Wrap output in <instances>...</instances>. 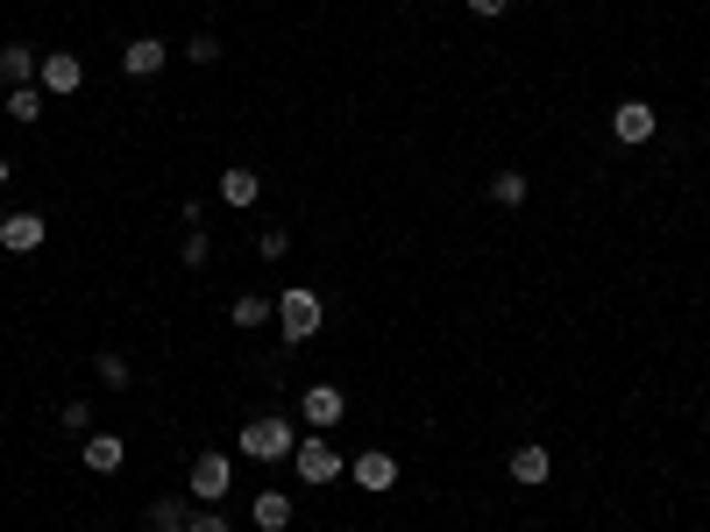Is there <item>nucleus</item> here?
Masks as SVG:
<instances>
[{
    "instance_id": "9b49d317",
    "label": "nucleus",
    "mask_w": 710,
    "mask_h": 532,
    "mask_svg": "<svg viewBox=\"0 0 710 532\" xmlns=\"http://www.w3.org/2000/svg\"><path fill=\"white\" fill-rule=\"evenodd\" d=\"M36 50H29V43H0V85H8V93H14V85H36Z\"/></svg>"
},
{
    "instance_id": "412c9836",
    "label": "nucleus",
    "mask_w": 710,
    "mask_h": 532,
    "mask_svg": "<svg viewBox=\"0 0 710 532\" xmlns=\"http://www.w3.org/2000/svg\"><path fill=\"white\" fill-rule=\"evenodd\" d=\"M207 255H213L207 228H185V270H207Z\"/></svg>"
},
{
    "instance_id": "f03ea898",
    "label": "nucleus",
    "mask_w": 710,
    "mask_h": 532,
    "mask_svg": "<svg viewBox=\"0 0 710 532\" xmlns=\"http://www.w3.org/2000/svg\"><path fill=\"white\" fill-rule=\"evenodd\" d=\"M278 320H284V341H292V348H299V341H313L320 334V291H306V284H292V291H284V299H278Z\"/></svg>"
},
{
    "instance_id": "39448f33",
    "label": "nucleus",
    "mask_w": 710,
    "mask_h": 532,
    "mask_svg": "<svg viewBox=\"0 0 710 532\" xmlns=\"http://www.w3.org/2000/svg\"><path fill=\"white\" fill-rule=\"evenodd\" d=\"M36 85L50 100H64V93H79V85H86V64L72 58V50H50V58L36 64Z\"/></svg>"
},
{
    "instance_id": "393cba45",
    "label": "nucleus",
    "mask_w": 710,
    "mask_h": 532,
    "mask_svg": "<svg viewBox=\"0 0 710 532\" xmlns=\"http://www.w3.org/2000/svg\"><path fill=\"white\" fill-rule=\"evenodd\" d=\"M257 249H263V263H278V255L292 249V242H284V228H263V234H257Z\"/></svg>"
},
{
    "instance_id": "a211bd4d",
    "label": "nucleus",
    "mask_w": 710,
    "mask_h": 532,
    "mask_svg": "<svg viewBox=\"0 0 710 532\" xmlns=\"http://www.w3.org/2000/svg\"><path fill=\"white\" fill-rule=\"evenodd\" d=\"M270 313H278V299H257V291H242V299H234V327H263Z\"/></svg>"
},
{
    "instance_id": "1a4fd4ad",
    "label": "nucleus",
    "mask_w": 710,
    "mask_h": 532,
    "mask_svg": "<svg viewBox=\"0 0 710 532\" xmlns=\"http://www.w3.org/2000/svg\"><path fill=\"white\" fill-rule=\"evenodd\" d=\"M342 411H348V398L334 384H306V390H299V419H306V426H342Z\"/></svg>"
},
{
    "instance_id": "423d86ee",
    "label": "nucleus",
    "mask_w": 710,
    "mask_h": 532,
    "mask_svg": "<svg viewBox=\"0 0 710 532\" xmlns=\"http://www.w3.org/2000/svg\"><path fill=\"white\" fill-rule=\"evenodd\" d=\"M228 483H234V461L228 455H199L192 461V497H199V504H221Z\"/></svg>"
},
{
    "instance_id": "b1692460",
    "label": "nucleus",
    "mask_w": 710,
    "mask_h": 532,
    "mask_svg": "<svg viewBox=\"0 0 710 532\" xmlns=\"http://www.w3.org/2000/svg\"><path fill=\"white\" fill-rule=\"evenodd\" d=\"M185 58H192V64H213V58H221V36H192V43H185Z\"/></svg>"
},
{
    "instance_id": "f8f14e48",
    "label": "nucleus",
    "mask_w": 710,
    "mask_h": 532,
    "mask_svg": "<svg viewBox=\"0 0 710 532\" xmlns=\"http://www.w3.org/2000/svg\"><path fill=\"white\" fill-rule=\"evenodd\" d=\"M221 199L234 206V213H242V206H257V199H263V178H257L249 164H228V170H221Z\"/></svg>"
},
{
    "instance_id": "aec40b11",
    "label": "nucleus",
    "mask_w": 710,
    "mask_h": 532,
    "mask_svg": "<svg viewBox=\"0 0 710 532\" xmlns=\"http://www.w3.org/2000/svg\"><path fill=\"white\" fill-rule=\"evenodd\" d=\"M100 384H107V390H128V355H114V348H100Z\"/></svg>"
},
{
    "instance_id": "0eeeda50",
    "label": "nucleus",
    "mask_w": 710,
    "mask_h": 532,
    "mask_svg": "<svg viewBox=\"0 0 710 532\" xmlns=\"http://www.w3.org/2000/svg\"><path fill=\"white\" fill-rule=\"evenodd\" d=\"M504 469H512V483H519V490H540V483H547V476H554V455L540 448V440H519Z\"/></svg>"
},
{
    "instance_id": "ddd939ff",
    "label": "nucleus",
    "mask_w": 710,
    "mask_h": 532,
    "mask_svg": "<svg viewBox=\"0 0 710 532\" xmlns=\"http://www.w3.org/2000/svg\"><path fill=\"white\" fill-rule=\"evenodd\" d=\"M122 461H128V440L122 434H86V469L93 476H114Z\"/></svg>"
},
{
    "instance_id": "20e7f679",
    "label": "nucleus",
    "mask_w": 710,
    "mask_h": 532,
    "mask_svg": "<svg viewBox=\"0 0 710 532\" xmlns=\"http://www.w3.org/2000/svg\"><path fill=\"white\" fill-rule=\"evenodd\" d=\"M654 128H661V114L647 107V100H618V114H612V135L625 149H647L654 143Z\"/></svg>"
},
{
    "instance_id": "2eb2a0df",
    "label": "nucleus",
    "mask_w": 710,
    "mask_h": 532,
    "mask_svg": "<svg viewBox=\"0 0 710 532\" xmlns=\"http://www.w3.org/2000/svg\"><path fill=\"white\" fill-rule=\"evenodd\" d=\"M249 519H257L263 532H284V525H292V497H284V490H257V504H249Z\"/></svg>"
},
{
    "instance_id": "6ab92c4d",
    "label": "nucleus",
    "mask_w": 710,
    "mask_h": 532,
    "mask_svg": "<svg viewBox=\"0 0 710 532\" xmlns=\"http://www.w3.org/2000/svg\"><path fill=\"white\" fill-rule=\"evenodd\" d=\"M490 199H498V206H526V170H498V178H490Z\"/></svg>"
},
{
    "instance_id": "dca6fc26",
    "label": "nucleus",
    "mask_w": 710,
    "mask_h": 532,
    "mask_svg": "<svg viewBox=\"0 0 710 532\" xmlns=\"http://www.w3.org/2000/svg\"><path fill=\"white\" fill-rule=\"evenodd\" d=\"M185 519H192V511H185V497H149V511H143L149 532H185Z\"/></svg>"
},
{
    "instance_id": "4468645a",
    "label": "nucleus",
    "mask_w": 710,
    "mask_h": 532,
    "mask_svg": "<svg viewBox=\"0 0 710 532\" xmlns=\"http://www.w3.org/2000/svg\"><path fill=\"white\" fill-rule=\"evenodd\" d=\"M355 483H363V490H391L398 483V461L384 455V448H363V455H355Z\"/></svg>"
},
{
    "instance_id": "bb28decb",
    "label": "nucleus",
    "mask_w": 710,
    "mask_h": 532,
    "mask_svg": "<svg viewBox=\"0 0 710 532\" xmlns=\"http://www.w3.org/2000/svg\"><path fill=\"white\" fill-rule=\"evenodd\" d=\"M0 185H8V157H0Z\"/></svg>"
},
{
    "instance_id": "a878e982",
    "label": "nucleus",
    "mask_w": 710,
    "mask_h": 532,
    "mask_svg": "<svg viewBox=\"0 0 710 532\" xmlns=\"http://www.w3.org/2000/svg\"><path fill=\"white\" fill-rule=\"evenodd\" d=\"M469 8H477V14H504V8H512V0H469Z\"/></svg>"
},
{
    "instance_id": "5701e85b",
    "label": "nucleus",
    "mask_w": 710,
    "mask_h": 532,
    "mask_svg": "<svg viewBox=\"0 0 710 532\" xmlns=\"http://www.w3.org/2000/svg\"><path fill=\"white\" fill-rule=\"evenodd\" d=\"M58 419H64V434H93V405H86V398H72Z\"/></svg>"
},
{
    "instance_id": "9d476101",
    "label": "nucleus",
    "mask_w": 710,
    "mask_h": 532,
    "mask_svg": "<svg viewBox=\"0 0 710 532\" xmlns=\"http://www.w3.org/2000/svg\"><path fill=\"white\" fill-rule=\"evenodd\" d=\"M43 213H8V220H0V249H8V255H29V249H43Z\"/></svg>"
},
{
    "instance_id": "f257e3e1",
    "label": "nucleus",
    "mask_w": 710,
    "mask_h": 532,
    "mask_svg": "<svg viewBox=\"0 0 710 532\" xmlns=\"http://www.w3.org/2000/svg\"><path fill=\"white\" fill-rule=\"evenodd\" d=\"M292 448H299V426L292 419H270V411H263V419L242 426V455L249 461H292Z\"/></svg>"
},
{
    "instance_id": "7ed1b4c3",
    "label": "nucleus",
    "mask_w": 710,
    "mask_h": 532,
    "mask_svg": "<svg viewBox=\"0 0 710 532\" xmlns=\"http://www.w3.org/2000/svg\"><path fill=\"white\" fill-rule=\"evenodd\" d=\"M292 461H299V483H313V490H320V483H334V476L348 469L334 440H299V448H292Z\"/></svg>"
},
{
    "instance_id": "6e6552de",
    "label": "nucleus",
    "mask_w": 710,
    "mask_h": 532,
    "mask_svg": "<svg viewBox=\"0 0 710 532\" xmlns=\"http://www.w3.org/2000/svg\"><path fill=\"white\" fill-rule=\"evenodd\" d=\"M164 64H171V43H164V36H135V43H122V72H128V79H157Z\"/></svg>"
},
{
    "instance_id": "4be33fe9",
    "label": "nucleus",
    "mask_w": 710,
    "mask_h": 532,
    "mask_svg": "<svg viewBox=\"0 0 710 532\" xmlns=\"http://www.w3.org/2000/svg\"><path fill=\"white\" fill-rule=\"evenodd\" d=\"M185 532H228V511L221 504H199L192 519H185Z\"/></svg>"
},
{
    "instance_id": "f3484780",
    "label": "nucleus",
    "mask_w": 710,
    "mask_h": 532,
    "mask_svg": "<svg viewBox=\"0 0 710 532\" xmlns=\"http://www.w3.org/2000/svg\"><path fill=\"white\" fill-rule=\"evenodd\" d=\"M43 100H50V93H43V85H14V93H8V100H0V107H8V114H14V122H43Z\"/></svg>"
}]
</instances>
